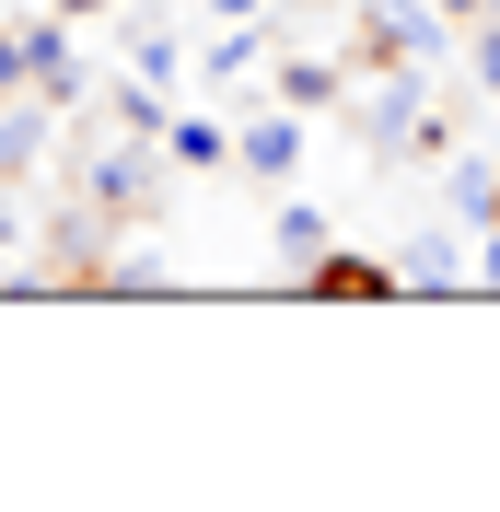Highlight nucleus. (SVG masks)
I'll list each match as a JSON object with an SVG mask.
<instances>
[{
    "instance_id": "f257e3e1",
    "label": "nucleus",
    "mask_w": 500,
    "mask_h": 512,
    "mask_svg": "<svg viewBox=\"0 0 500 512\" xmlns=\"http://www.w3.org/2000/svg\"><path fill=\"white\" fill-rule=\"evenodd\" d=\"M361 140H373L384 163H419L442 152V105H431V70H373V94H361Z\"/></svg>"
},
{
    "instance_id": "f03ea898",
    "label": "nucleus",
    "mask_w": 500,
    "mask_h": 512,
    "mask_svg": "<svg viewBox=\"0 0 500 512\" xmlns=\"http://www.w3.org/2000/svg\"><path fill=\"white\" fill-rule=\"evenodd\" d=\"M233 163H245L256 187H291V175H303V105H256V117L233 128Z\"/></svg>"
},
{
    "instance_id": "7ed1b4c3",
    "label": "nucleus",
    "mask_w": 500,
    "mask_h": 512,
    "mask_svg": "<svg viewBox=\"0 0 500 512\" xmlns=\"http://www.w3.org/2000/svg\"><path fill=\"white\" fill-rule=\"evenodd\" d=\"M24 82L59 105V117L94 94V70H82V47H70V24H59V0H47V24H24Z\"/></svg>"
},
{
    "instance_id": "20e7f679",
    "label": "nucleus",
    "mask_w": 500,
    "mask_h": 512,
    "mask_svg": "<svg viewBox=\"0 0 500 512\" xmlns=\"http://www.w3.org/2000/svg\"><path fill=\"white\" fill-rule=\"evenodd\" d=\"M152 152H163V140H152ZM152 152H140V140L117 128V140H105V152L82 163V198H94L105 222H128V210H152Z\"/></svg>"
},
{
    "instance_id": "39448f33",
    "label": "nucleus",
    "mask_w": 500,
    "mask_h": 512,
    "mask_svg": "<svg viewBox=\"0 0 500 512\" xmlns=\"http://www.w3.org/2000/svg\"><path fill=\"white\" fill-rule=\"evenodd\" d=\"M442 198H454V222L489 233L500 222V152H454V163H442Z\"/></svg>"
},
{
    "instance_id": "423d86ee",
    "label": "nucleus",
    "mask_w": 500,
    "mask_h": 512,
    "mask_svg": "<svg viewBox=\"0 0 500 512\" xmlns=\"http://www.w3.org/2000/svg\"><path fill=\"white\" fill-rule=\"evenodd\" d=\"M245 70H268V24H221L210 59H198V82H210V94H245Z\"/></svg>"
},
{
    "instance_id": "0eeeda50",
    "label": "nucleus",
    "mask_w": 500,
    "mask_h": 512,
    "mask_svg": "<svg viewBox=\"0 0 500 512\" xmlns=\"http://www.w3.org/2000/svg\"><path fill=\"white\" fill-rule=\"evenodd\" d=\"M163 163H175V175H221V163H233V128L221 117H175L163 128Z\"/></svg>"
},
{
    "instance_id": "6e6552de",
    "label": "nucleus",
    "mask_w": 500,
    "mask_h": 512,
    "mask_svg": "<svg viewBox=\"0 0 500 512\" xmlns=\"http://www.w3.org/2000/svg\"><path fill=\"white\" fill-rule=\"evenodd\" d=\"M280 105L326 117V105H349V70H326V59H280Z\"/></svg>"
},
{
    "instance_id": "1a4fd4ad",
    "label": "nucleus",
    "mask_w": 500,
    "mask_h": 512,
    "mask_svg": "<svg viewBox=\"0 0 500 512\" xmlns=\"http://www.w3.org/2000/svg\"><path fill=\"white\" fill-rule=\"evenodd\" d=\"M303 280H314V291H326V303H338V291H349V303H361V291H396V280H407V268H373V256H314Z\"/></svg>"
},
{
    "instance_id": "9d476101",
    "label": "nucleus",
    "mask_w": 500,
    "mask_h": 512,
    "mask_svg": "<svg viewBox=\"0 0 500 512\" xmlns=\"http://www.w3.org/2000/svg\"><path fill=\"white\" fill-rule=\"evenodd\" d=\"M128 70L175 94V82H187V47H175V35H163V24H140V35H128Z\"/></svg>"
},
{
    "instance_id": "9b49d317",
    "label": "nucleus",
    "mask_w": 500,
    "mask_h": 512,
    "mask_svg": "<svg viewBox=\"0 0 500 512\" xmlns=\"http://www.w3.org/2000/svg\"><path fill=\"white\" fill-rule=\"evenodd\" d=\"M280 256H291V268L326 256V210H314V198H280Z\"/></svg>"
},
{
    "instance_id": "f8f14e48",
    "label": "nucleus",
    "mask_w": 500,
    "mask_h": 512,
    "mask_svg": "<svg viewBox=\"0 0 500 512\" xmlns=\"http://www.w3.org/2000/svg\"><path fill=\"white\" fill-rule=\"evenodd\" d=\"M466 59H477V82H489V94H500V12H489V24H477V47H466Z\"/></svg>"
},
{
    "instance_id": "ddd939ff",
    "label": "nucleus",
    "mask_w": 500,
    "mask_h": 512,
    "mask_svg": "<svg viewBox=\"0 0 500 512\" xmlns=\"http://www.w3.org/2000/svg\"><path fill=\"white\" fill-rule=\"evenodd\" d=\"M210 24H268V0H210Z\"/></svg>"
},
{
    "instance_id": "4468645a",
    "label": "nucleus",
    "mask_w": 500,
    "mask_h": 512,
    "mask_svg": "<svg viewBox=\"0 0 500 512\" xmlns=\"http://www.w3.org/2000/svg\"><path fill=\"white\" fill-rule=\"evenodd\" d=\"M489 12H500V0H442V24H466V35L489 24Z\"/></svg>"
},
{
    "instance_id": "2eb2a0df",
    "label": "nucleus",
    "mask_w": 500,
    "mask_h": 512,
    "mask_svg": "<svg viewBox=\"0 0 500 512\" xmlns=\"http://www.w3.org/2000/svg\"><path fill=\"white\" fill-rule=\"evenodd\" d=\"M477 280H489V291H500V222H489V233H477Z\"/></svg>"
}]
</instances>
